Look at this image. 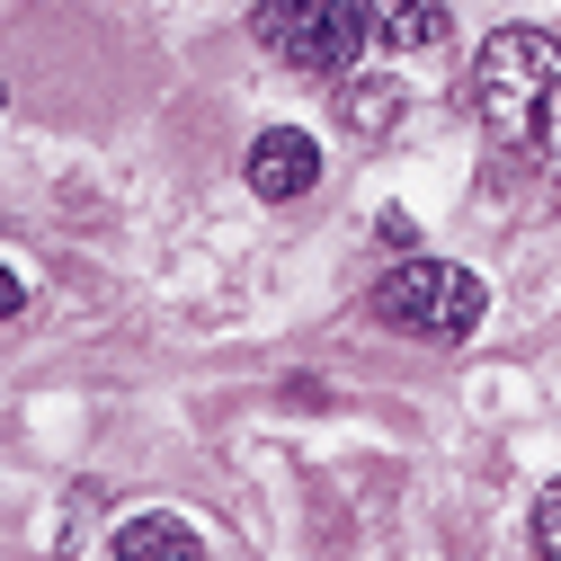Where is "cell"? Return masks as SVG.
Masks as SVG:
<instances>
[{"instance_id":"obj_3","label":"cell","mask_w":561,"mask_h":561,"mask_svg":"<svg viewBox=\"0 0 561 561\" xmlns=\"http://www.w3.org/2000/svg\"><path fill=\"white\" fill-rule=\"evenodd\" d=\"M250 36H259V54H276L286 72H312V81L357 72V54L375 45L366 10H347V0H259Z\"/></svg>"},{"instance_id":"obj_1","label":"cell","mask_w":561,"mask_h":561,"mask_svg":"<svg viewBox=\"0 0 561 561\" xmlns=\"http://www.w3.org/2000/svg\"><path fill=\"white\" fill-rule=\"evenodd\" d=\"M472 116L500 152L561 179V36H543V27L490 36L472 54Z\"/></svg>"},{"instance_id":"obj_2","label":"cell","mask_w":561,"mask_h":561,"mask_svg":"<svg viewBox=\"0 0 561 561\" xmlns=\"http://www.w3.org/2000/svg\"><path fill=\"white\" fill-rule=\"evenodd\" d=\"M366 312H375L383 330H401V339H437V347H455V339L481 330L490 286H481L472 267H455V259H401V267L375 276Z\"/></svg>"},{"instance_id":"obj_9","label":"cell","mask_w":561,"mask_h":561,"mask_svg":"<svg viewBox=\"0 0 561 561\" xmlns=\"http://www.w3.org/2000/svg\"><path fill=\"white\" fill-rule=\"evenodd\" d=\"M19 304H27V286H19L10 267H0V321H19Z\"/></svg>"},{"instance_id":"obj_5","label":"cell","mask_w":561,"mask_h":561,"mask_svg":"<svg viewBox=\"0 0 561 561\" xmlns=\"http://www.w3.org/2000/svg\"><path fill=\"white\" fill-rule=\"evenodd\" d=\"M366 36L383 54H437L455 36V19H446V0H366Z\"/></svg>"},{"instance_id":"obj_4","label":"cell","mask_w":561,"mask_h":561,"mask_svg":"<svg viewBox=\"0 0 561 561\" xmlns=\"http://www.w3.org/2000/svg\"><path fill=\"white\" fill-rule=\"evenodd\" d=\"M250 187L267 196V205H295V196H312L321 187V144H312V134L304 125H267L259 134V144H250Z\"/></svg>"},{"instance_id":"obj_8","label":"cell","mask_w":561,"mask_h":561,"mask_svg":"<svg viewBox=\"0 0 561 561\" xmlns=\"http://www.w3.org/2000/svg\"><path fill=\"white\" fill-rule=\"evenodd\" d=\"M347 107H357V125H366V134H383V125H392V90H357Z\"/></svg>"},{"instance_id":"obj_6","label":"cell","mask_w":561,"mask_h":561,"mask_svg":"<svg viewBox=\"0 0 561 561\" xmlns=\"http://www.w3.org/2000/svg\"><path fill=\"white\" fill-rule=\"evenodd\" d=\"M116 552H125V561H144V552H179V561H196L205 535H196L187 517H125V526H116Z\"/></svg>"},{"instance_id":"obj_7","label":"cell","mask_w":561,"mask_h":561,"mask_svg":"<svg viewBox=\"0 0 561 561\" xmlns=\"http://www.w3.org/2000/svg\"><path fill=\"white\" fill-rule=\"evenodd\" d=\"M535 552H552V561H561V481L535 500Z\"/></svg>"},{"instance_id":"obj_10","label":"cell","mask_w":561,"mask_h":561,"mask_svg":"<svg viewBox=\"0 0 561 561\" xmlns=\"http://www.w3.org/2000/svg\"><path fill=\"white\" fill-rule=\"evenodd\" d=\"M0 99H10V90H0Z\"/></svg>"}]
</instances>
